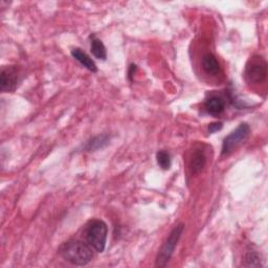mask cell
<instances>
[{"label": "cell", "instance_id": "cell-1", "mask_svg": "<svg viewBox=\"0 0 268 268\" xmlns=\"http://www.w3.org/2000/svg\"><path fill=\"white\" fill-rule=\"evenodd\" d=\"M62 258L72 265H87L94 258L92 248L81 240H70L61 245L59 250Z\"/></svg>", "mask_w": 268, "mask_h": 268}, {"label": "cell", "instance_id": "cell-2", "mask_svg": "<svg viewBox=\"0 0 268 268\" xmlns=\"http://www.w3.org/2000/svg\"><path fill=\"white\" fill-rule=\"evenodd\" d=\"M107 234L108 228L103 220H90L86 224L84 232L85 240L92 250L98 252H103L105 250Z\"/></svg>", "mask_w": 268, "mask_h": 268}, {"label": "cell", "instance_id": "cell-3", "mask_svg": "<svg viewBox=\"0 0 268 268\" xmlns=\"http://www.w3.org/2000/svg\"><path fill=\"white\" fill-rule=\"evenodd\" d=\"M184 230V223H180V224L176 226L172 230L169 237L166 238V240L162 246L158 256H156V263H155L156 267H164L168 264V262L170 261L177 246L178 241L182 238Z\"/></svg>", "mask_w": 268, "mask_h": 268}, {"label": "cell", "instance_id": "cell-4", "mask_svg": "<svg viewBox=\"0 0 268 268\" xmlns=\"http://www.w3.org/2000/svg\"><path fill=\"white\" fill-rule=\"evenodd\" d=\"M250 128L246 122H242L236 129L224 138L222 144L221 154L222 155H228L234 149H236L239 144H241L244 140H246L250 136Z\"/></svg>", "mask_w": 268, "mask_h": 268}, {"label": "cell", "instance_id": "cell-5", "mask_svg": "<svg viewBox=\"0 0 268 268\" xmlns=\"http://www.w3.org/2000/svg\"><path fill=\"white\" fill-rule=\"evenodd\" d=\"M267 76V64L261 57H254L245 70V79L250 84L262 83Z\"/></svg>", "mask_w": 268, "mask_h": 268}, {"label": "cell", "instance_id": "cell-6", "mask_svg": "<svg viewBox=\"0 0 268 268\" xmlns=\"http://www.w3.org/2000/svg\"><path fill=\"white\" fill-rule=\"evenodd\" d=\"M20 81L19 72L16 66L4 67L0 74V89L4 92H13Z\"/></svg>", "mask_w": 268, "mask_h": 268}, {"label": "cell", "instance_id": "cell-7", "mask_svg": "<svg viewBox=\"0 0 268 268\" xmlns=\"http://www.w3.org/2000/svg\"><path fill=\"white\" fill-rule=\"evenodd\" d=\"M204 107L210 116H220L226 109V102L218 96H212L206 100Z\"/></svg>", "mask_w": 268, "mask_h": 268}, {"label": "cell", "instance_id": "cell-8", "mask_svg": "<svg viewBox=\"0 0 268 268\" xmlns=\"http://www.w3.org/2000/svg\"><path fill=\"white\" fill-rule=\"evenodd\" d=\"M72 57L79 62L80 64H82L85 68H87L88 70H90L92 72H98V67L96 64L94 63V61L89 57V56L83 52L81 48H74L72 50Z\"/></svg>", "mask_w": 268, "mask_h": 268}, {"label": "cell", "instance_id": "cell-9", "mask_svg": "<svg viewBox=\"0 0 268 268\" xmlns=\"http://www.w3.org/2000/svg\"><path fill=\"white\" fill-rule=\"evenodd\" d=\"M206 162V158L204 150L198 149L193 153L192 158L191 160H190V170H191L193 174H197L204 169Z\"/></svg>", "mask_w": 268, "mask_h": 268}, {"label": "cell", "instance_id": "cell-10", "mask_svg": "<svg viewBox=\"0 0 268 268\" xmlns=\"http://www.w3.org/2000/svg\"><path fill=\"white\" fill-rule=\"evenodd\" d=\"M202 68L208 74L216 76L220 72V64L213 54H206L202 58Z\"/></svg>", "mask_w": 268, "mask_h": 268}, {"label": "cell", "instance_id": "cell-11", "mask_svg": "<svg viewBox=\"0 0 268 268\" xmlns=\"http://www.w3.org/2000/svg\"><path fill=\"white\" fill-rule=\"evenodd\" d=\"M90 52L96 59L106 60L107 58V52L104 43L94 35L90 36Z\"/></svg>", "mask_w": 268, "mask_h": 268}, {"label": "cell", "instance_id": "cell-12", "mask_svg": "<svg viewBox=\"0 0 268 268\" xmlns=\"http://www.w3.org/2000/svg\"><path fill=\"white\" fill-rule=\"evenodd\" d=\"M109 140H110V138H109V136H107V134H102V136H96V138H92L90 140H89L87 142L86 149L89 150V151H96V150H98V149H102L103 147L107 146Z\"/></svg>", "mask_w": 268, "mask_h": 268}, {"label": "cell", "instance_id": "cell-13", "mask_svg": "<svg viewBox=\"0 0 268 268\" xmlns=\"http://www.w3.org/2000/svg\"><path fill=\"white\" fill-rule=\"evenodd\" d=\"M244 266L246 267H261L262 264V258L259 254V252L254 250H248L245 254L244 256Z\"/></svg>", "mask_w": 268, "mask_h": 268}, {"label": "cell", "instance_id": "cell-14", "mask_svg": "<svg viewBox=\"0 0 268 268\" xmlns=\"http://www.w3.org/2000/svg\"><path fill=\"white\" fill-rule=\"evenodd\" d=\"M156 160H158V166L162 168V170H169L172 166V160L170 153H168L166 151H160L156 154Z\"/></svg>", "mask_w": 268, "mask_h": 268}, {"label": "cell", "instance_id": "cell-15", "mask_svg": "<svg viewBox=\"0 0 268 268\" xmlns=\"http://www.w3.org/2000/svg\"><path fill=\"white\" fill-rule=\"evenodd\" d=\"M223 127V124L221 122H212V124L208 125V131L210 133H215L217 131H220Z\"/></svg>", "mask_w": 268, "mask_h": 268}, {"label": "cell", "instance_id": "cell-16", "mask_svg": "<svg viewBox=\"0 0 268 268\" xmlns=\"http://www.w3.org/2000/svg\"><path fill=\"white\" fill-rule=\"evenodd\" d=\"M136 65H130V67H129V78H130V79H132V76H133V74H134V72H136Z\"/></svg>", "mask_w": 268, "mask_h": 268}]
</instances>
